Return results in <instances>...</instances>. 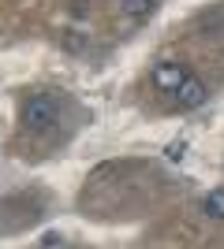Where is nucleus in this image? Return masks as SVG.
<instances>
[{
	"label": "nucleus",
	"mask_w": 224,
	"mask_h": 249,
	"mask_svg": "<svg viewBox=\"0 0 224 249\" xmlns=\"http://www.w3.org/2000/svg\"><path fill=\"white\" fill-rule=\"evenodd\" d=\"M187 74H191V71H187L183 63L164 60V63H157V67H153V86H157V89H164V93H176Z\"/></svg>",
	"instance_id": "2"
},
{
	"label": "nucleus",
	"mask_w": 224,
	"mask_h": 249,
	"mask_svg": "<svg viewBox=\"0 0 224 249\" xmlns=\"http://www.w3.org/2000/svg\"><path fill=\"white\" fill-rule=\"evenodd\" d=\"M172 97H176V104H180V108H198V104L205 101V86H202V78L187 74V78L180 82V89H176Z\"/></svg>",
	"instance_id": "3"
},
{
	"label": "nucleus",
	"mask_w": 224,
	"mask_h": 249,
	"mask_svg": "<svg viewBox=\"0 0 224 249\" xmlns=\"http://www.w3.org/2000/svg\"><path fill=\"white\" fill-rule=\"evenodd\" d=\"M153 4H157V0H120V11H123V15L142 19V15H149V11H153Z\"/></svg>",
	"instance_id": "5"
},
{
	"label": "nucleus",
	"mask_w": 224,
	"mask_h": 249,
	"mask_svg": "<svg viewBox=\"0 0 224 249\" xmlns=\"http://www.w3.org/2000/svg\"><path fill=\"white\" fill-rule=\"evenodd\" d=\"M202 212H205L209 219H224V186H217V190H209V194H205Z\"/></svg>",
	"instance_id": "4"
},
{
	"label": "nucleus",
	"mask_w": 224,
	"mask_h": 249,
	"mask_svg": "<svg viewBox=\"0 0 224 249\" xmlns=\"http://www.w3.org/2000/svg\"><path fill=\"white\" fill-rule=\"evenodd\" d=\"M56 115H60V104H56L53 97L49 93H34V97L22 101L19 119H22V126H26L30 134H41V130H49V126L56 123Z\"/></svg>",
	"instance_id": "1"
}]
</instances>
